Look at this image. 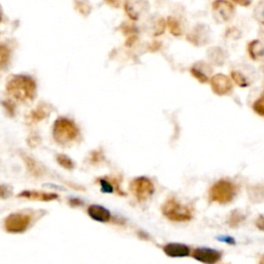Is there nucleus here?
Here are the masks:
<instances>
[{"instance_id":"obj_1","label":"nucleus","mask_w":264,"mask_h":264,"mask_svg":"<svg viewBox=\"0 0 264 264\" xmlns=\"http://www.w3.org/2000/svg\"><path fill=\"white\" fill-rule=\"evenodd\" d=\"M6 91L9 95L20 103H27L35 97L36 84L32 78L19 75L8 80Z\"/></svg>"},{"instance_id":"obj_2","label":"nucleus","mask_w":264,"mask_h":264,"mask_svg":"<svg viewBox=\"0 0 264 264\" xmlns=\"http://www.w3.org/2000/svg\"><path fill=\"white\" fill-rule=\"evenodd\" d=\"M238 187L228 180H220L210 188L209 198L220 205L229 204L236 197Z\"/></svg>"},{"instance_id":"obj_3","label":"nucleus","mask_w":264,"mask_h":264,"mask_svg":"<svg viewBox=\"0 0 264 264\" xmlns=\"http://www.w3.org/2000/svg\"><path fill=\"white\" fill-rule=\"evenodd\" d=\"M162 212L170 221L186 222L193 218V209L182 205L176 198H168L162 206Z\"/></svg>"},{"instance_id":"obj_4","label":"nucleus","mask_w":264,"mask_h":264,"mask_svg":"<svg viewBox=\"0 0 264 264\" xmlns=\"http://www.w3.org/2000/svg\"><path fill=\"white\" fill-rule=\"evenodd\" d=\"M53 134L57 141L65 144L77 138L79 129L73 121L66 118H59L54 124Z\"/></svg>"},{"instance_id":"obj_5","label":"nucleus","mask_w":264,"mask_h":264,"mask_svg":"<svg viewBox=\"0 0 264 264\" xmlns=\"http://www.w3.org/2000/svg\"><path fill=\"white\" fill-rule=\"evenodd\" d=\"M130 191L138 201H145L154 194L155 187L150 179L139 177L131 182Z\"/></svg>"},{"instance_id":"obj_6","label":"nucleus","mask_w":264,"mask_h":264,"mask_svg":"<svg viewBox=\"0 0 264 264\" xmlns=\"http://www.w3.org/2000/svg\"><path fill=\"white\" fill-rule=\"evenodd\" d=\"M31 224V216L25 212H14L4 221V228L9 233H22Z\"/></svg>"},{"instance_id":"obj_7","label":"nucleus","mask_w":264,"mask_h":264,"mask_svg":"<svg viewBox=\"0 0 264 264\" xmlns=\"http://www.w3.org/2000/svg\"><path fill=\"white\" fill-rule=\"evenodd\" d=\"M210 84H211V90L214 91V93L220 96L227 95L231 93L232 87H233L231 79L225 75H222V74H218L212 77L210 80Z\"/></svg>"},{"instance_id":"obj_8","label":"nucleus","mask_w":264,"mask_h":264,"mask_svg":"<svg viewBox=\"0 0 264 264\" xmlns=\"http://www.w3.org/2000/svg\"><path fill=\"white\" fill-rule=\"evenodd\" d=\"M193 258L205 264H215L221 259V253L214 249L197 248L193 252Z\"/></svg>"},{"instance_id":"obj_9","label":"nucleus","mask_w":264,"mask_h":264,"mask_svg":"<svg viewBox=\"0 0 264 264\" xmlns=\"http://www.w3.org/2000/svg\"><path fill=\"white\" fill-rule=\"evenodd\" d=\"M212 11L220 21H228L235 14V6L231 2L216 1L212 3Z\"/></svg>"},{"instance_id":"obj_10","label":"nucleus","mask_w":264,"mask_h":264,"mask_svg":"<svg viewBox=\"0 0 264 264\" xmlns=\"http://www.w3.org/2000/svg\"><path fill=\"white\" fill-rule=\"evenodd\" d=\"M163 251L169 257H186L190 254V249L186 246L183 245V243H177V242H171L167 243L163 247Z\"/></svg>"},{"instance_id":"obj_11","label":"nucleus","mask_w":264,"mask_h":264,"mask_svg":"<svg viewBox=\"0 0 264 264\" xmlns=\"http://www.w3.org/2000/svg\"><path fill=\"white\" fill-rule=\"evenodd\" d=\"M88 215L93 220L101 223H106L110 220V212L107 209L98 206L92 205L88 208Z\"/></svg>"},{"instance_id":"obj_12","label":"nucleus","mask_w":264,"mask_h":264,"mask_svg":"<svg viewBox=\"0 0 264 264\" xmlns=\"http://www.w3.org/2000/svg\"><path fill=\"white\" fill-rule=\"evenodd\" d=\"M19 196L38 201H52L59 197L57 194H54V193H46L39 191H23L22 193H20Z\"/></svg>"},{"instance_id":"obj_13","label":"nucleus","mask_w":264,"mask_h":264,"mask_svg":"<svg viewBox=\"0 0 264 264\" xmlns=\"http://www.w3.org/2000/svg\"><path fill=\"white\" fill-rule=\"evenodd\" d=\"M249 54L254 60H264V46L259 40H253L248 47Z\"/></svg>"},{"instance_id":"obj_14","label":"nucleus","mask_w":264,"mask_h":264,"mask_svg":"<svg viewBox=\"0 0 264 264\" xmlns=\"http://www.w3.org/2000/svg\"><path fill=\"white\" fill-rule=\"evenodd\" d=\"M9 57H11V54H9V49L7 46L4 44H0V70L6 67Z\"/></svg>"},{"instance_id":"obj_15","label":"nucleus","mask_w":264,"mask_h":264,"mask_svg":"<svg viewBox=\"0 0 264 264\" xmlns=\"http://www.w3.org/2000/svg\"><path fill=\"white\" fill-rule=\"evenodd\" d=\"M167 25L170 30L171 34H174L176 36L182 34V28L180 25V22L174 17H169L167 20Z\"/></svg>"},{"instance_id":"obj_16","label":"nucleus","mask_w":264,"mask_h":264,"mask_svg":"<svg viewBox=\"0 0 264 264\" xmlns=\"http://www.w3.org/2000/svg\"><path fill=\"white\" fill-rule=\"evenodd\" d=\"M231 77H232L233 80H235V82L237 83V85H238L239 87H248L249 86L248 79L243 77V75H241L240 73L232 72Z\"/></svg>"},{"instance_id":"obj_17","label":"nucleus","mask_w":264,"mask_h":264,"mask_svg":"<svg viewBox=\"0 0 264 264\" xmlns=\"http://www.w3.org/2000/svg\"><path fill=\"white\" fill-rule=\"evenodd\" d=\"M57 161L59 162V164L61 166L66 168V169H72L75 166L73 160L70 159L69 157L65 156V155H59V156H57Z\"/></svg>"},{"instance_id":"obj_18","label":"nucleus","mask_w":264,"mask_h":264,"mask_svg":"<svg viewBox=\"0 0 264 264\" xmlns=\"http://www.w3.org/2000/svg\"><path fill=\"white\" fill-rule=\"evenodd\" d=\"M191 74H192L193 77L196 78L200 83H207L208 80H209L208 76L204 72H202V70H200L199 68H197L196 66L191 68Z\"/></svg>"},{"instance_id":"obj_19","label":"nucleus","mask_w":264,"mask_h":264,"mask_svg":"<svg viewBox=\"0 0 264 264\" xmlns=\"http://www.w3.org/2000/svg\"><path fill=\"white\" fill-rule=\"evenodd\" d=\"M253 109L256 114H258L261 117H264V94L259 97L255 103L253 105Z\"/></svg>"},{"instance_id":"obj_20","label":"nucleus","mask_w":264,"mask_h":264,"mask_svg":"<svg viewBox=\"0 0 264 264\" xmlns=\"http://www.w3.org/2000/svg\"><path fill=\"white\" fill-rule=\"evenodd\" d=\"M243 217L242 214H240V212L238 211H233L230 218H229V224L230 226H238V224H240L241 221L243 220Z\"/></svg>"},{"instance_id":"obj_21","label":"nucleus","mask_w":264,"mask_h":264,"mask_svg":"<svg viewBox=\"0 0 264 264\" xmlns=\"http://www.w3.org/2000/svg\"><path fill=\"white\" fill-rule=\"evenodd\" d=\"M99 183L101 185V190H103V192H106V193H111L114 192V186L111 185V183H109L108 181H106V180H99Z\"/></svg>"},{"instance_id":"obj_22","label":"nucleus","mask_w":264,"mask_h":264,"mask_svg":"<svg viewBox=\"0 0 264 264\" xmlns=\"http://www.w3.org/2000/svg\"><path fill=\"white\" fill-rule=\"evenodd\" d=\"M24 159H26V162H27V164H28V168H29L30 171L33 172L34 175L39 174V172H40V167L38 165H35V162L33 160L29 159L28 157H26Z\"/></svg>"},{"instance_id":"obj_23","label":"nucleus","mask_w":264,"mask_h":264,"mask_svg":"<svg viewBox=\"0 0 264 264\" xmlns=\"http://www.w3.org/2000/svg\"><path fill=\"white\" fill-rule=\"evenodd\" d=\"M46 115H47V113H45V111H44L43 109L38 108V109L34 110L33 113H32V119H33V120H40V119L45 118Z\"/></svg>"},{"instance_id":"obj_24","label":"nucleus","mask_w":264,"mask_h":264,"mask_svg":"<svg viewBox=\"0 0 264 264\" xmlns=\"http://www.w3.org/2000/svg\"><path fill=\"white\" fill-rule=\"evenodd\" d=\"M164 27H165V23H164L163 20H159V22H158V30L156 31L155 35H159V34L163 33Z\"/></svg>"},{"instance_id":"obj_25","label":"nucleus","mask_w":264,"mask_h":264,"mask_svg":"<svg viewBox=\"0 0 264 264\" xmlns=\"http://www.w3.org/2000/svg\"><path fill=\"white\" fill-rule=\"evenodd\" d=\"M256 226L258 229L264 231V216H259L256 220Z\"/></svg>"},{"instance_id":"obj_26","label":"nucleus","mask_w":264,"mask_h":264,"mask_svg":"<svg viewBox=\"0 0 264 264\" xmlns=\"http://www.w3.org/2000/svg\"><path fill=\"white\" fill-rule=\"evenodd\" d=\"M220 240H224V241H226V242L231 243V245H233V243H235V240H233L231 238H220Z\"/></svg>"},{"instance_id":"obj_27","label":"nucleus","mask_w":264,"mask_h":264,"mask_svg":"<svg viewBox=\"0 0 264 264\" xmlns=\"http://www.w3.org/2000/svg\"><path fill=\"white\" fill-rule=\"evenodd\" d=\"M259 264H264V255L260 258V261H259Z\"/></svg>"},{"instance_id":"obj_28","label":"nucleus","mask_w":264,"mask_h":264,"mask_svg":"<svg viewBox=\"0 0 264 264\" xmlns=\"http://www.w3.org/2000/svg\"><path fill=\"white\" fill-rule=\"evenodd\" d=\"M0 22H1V14H0Z\"/></svg>"}]
</instances>
